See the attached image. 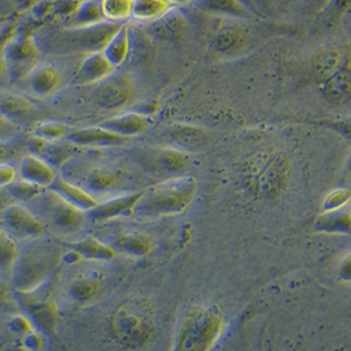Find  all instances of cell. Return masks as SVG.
Wrapping results in <instances>:
<instances>
[{"mask_svg":"<svg viewBox=\"0 0 351 351\" xmlns=\"http://www.w3.org/2000/svg\"><path fill=\"white\" fill-rule=\"evenodd\" d=\"M25 243L11 269L12 287L23 295L42 287L56 263L55 250L40 243V239Z\"/></svg>","mask_w":351,"mask_h":351,"instance_id":"cell-1","label":"cell"},{"mask_svg":"<svg viewBox=\"0 0 351 351\" xmlns=\"http://www.w3.org/2000/svg\"><path fill=\"white\" fill-rule=\"evenodd\" d=\"M193 181L167 180L141 193L132 213L143 218H157L180 212L191 199Z\"/></svg>","mask_w":351,"mask_h":351,"instance_id":"cell-2","label":"cell"},{"mask_svg":"<svg viewBox=\"0 0 351 351\" xmlns=\"http://www.w3.org/2000/svg\"><path fill=\"white\" fill-rule=\"evenodd\" d=\"M29 202L32 206L30 208L43 223L46 221L60 232H76L83 223L84 211L70 204L50 189Z\"/></svg>","mask_w":351,"mask_h":351,"instance_id":"cell-3","label":"cell"},{"mask_svg":"<svg viewBox=\"0 0 351 351\" xmlns=\"http://www.w3.org/2000/svg\"><path fill=\"white\" fill-rule=\"evenodd\" d=\"M3 56L11 79L25 80L39 64L40 51L32 36L19 35L5 44Z\"/></svg>","mask_w":351,"mask_h":351,"instance_id":"cell-4","label":"cell"},{"mask_svg":"<svg viewBox=\"0 0 351 351\" xmlns=\"http://www.w3.org/2000/svg\"><path fill=\"white\" fill-rule=\"evenodd\" d=\"M0 224L13 239L23 242L42 238L45 229L30 208L20 204L6 207L0 215Z\"/></svg>","mask_w":351,"mask_h":351,"instance_id":"cell-5","label":"cell"},{"mask_svg":"<svg viewBox=\"0 0 351 351\" xmlns=\"http://www.w3.org/2000/svg\"><path fill=\"white\" fill-rule=\"evenodd\" d=\"M105 20L104 22L80 28H71L67 32V39L78 50L88 53L102 51L121 25Z\"/></svg>","mask_w":351,"mask_h":351,"instance_id":"cell-6","label":"cell"},{"mask_svg":"<svg viewBox=\"0 0 351 351\" xmlns=\"http://www.w3.org/2000/svg\"><path fill=\"white\" fill-rule=\"evenodd\" d=\"M98 104L108 110L123 109L133 98L132 81L123 74L112 75L99 83L96 93Z\"/></svg>","mask_w":351,"mask_h":351,"instance_id":"cell-7","label":"cell"},{"mask_svg":"<svg viewBox=\"0 0 351 351\" xmlns=\"http://www.w3.org/2000/svg\"><path fill=\"white\" fill-rule=\"evenodd\" d=\"M114 328L121 340L133 344L146 342L151 335L149 322L145 317L126 307L119 310L114 319Z\"/></svg>","mask_w":351,"mask_h":351,"instance_id":"cell-8","label":"cell"},{"mask_svg":"<svg viewBox=\"0 0 351 351\" xmlns=\"http://www.w3.org/2000/svg\"><path fill=\"white\" fill-rule=\"evenodd\" d=\"M19 173L21 179L40 188H49L57 179L55 167L36 154H25L20 160Z\"/></svg>","mask_w":351,"mask_h":351,"instance_id":"cell-9","label":"cell"},{"mask_svg":"<svg viewBox=\"0 0 351 351\" xmlns=\"http://www.w3.org/2000/svg\"><path fill=\"white\" fill-rule=\"evenodd\" d=\"M114 67L102 51L88 53L74 76V82L88 86L102 82L114 73Z\"/></svg>","mask_w":351,"mask_h":351,"instance_id":"cell-10","label":"cell"},{"mask_svg":"<svg viewBox=\"0 0 351 351\" xmlns=\"http://www.w3.org/2000/svg\"><path fill=\"white\" fill-rule=\"evenodd\" d=\"M25 80L32 95L40 99L53 96L62 85L60 74L50 65L38 64Z\"/></svg>","mask_w":351,"mask_h":351,"instance_id":"cell-11","label":"cell"},{"mask_svg":"<svg viewBox=\"0 0 351 351\" xmlns=\"http://www.w3.org/2000/svg\"><path fill=\"white\" fill-rule=\"evenodd\" d=\"M26 303L27 314L34 326L49 332L55 329L58 322V309L55 302L49 296L33 297Z\"/></svg>","mask_w":351,"mask_h":351,"instance_id":"cell-12","label":"cell"},{"mask_svg":"<svg viewBox=\"0 0 351 351\" xmlns=\"http://www.w3.org/2000/svg\"><path fill=\"white\" fill-rule=\"evenodd\" d=\"M99 126L128 139L145 132L149 128L150 123L143 114L128 112L105 120Z\"/></svg>","mask_w":351,"mask_h":351,"instance_id":"cell-13","label":"cell"},{"mask_svg":"<svg viewBox=\"0 0 351 351\" xmlns=\"http://www.w3.org/2000/svg\"><path fill=\"white\" fill-rule=\"evenodd\" d=\"M65 138L71 144L86 147L117 145L127 140L99 125L69 132Z\"/></svg>","mask_w":351,"mask_h":351,"instance_id":"cell-14","label":"cell"},{"mask_svg":"<svg viewBox=\"0 0 351 351\" xmlns=\"http://www.w3.org/2000/svg\"><path fill=\"white\" fill-rule=\"evenodd\" d=\"M49 189L82 211H91L99 204L98 201L89 193L62 178H57L55 183Z\"/></svg>","mask_w":351,"mask_h":351,"instance_id":"cell-15","label":"cell"},{"mask_svg":"<svg viewBox=\"0 0 351 351\" xmlns=\"http://www.w3.org/2000/svg\"><path fill=\"white\" fill-rule=\"evenodd\" d=\"M176 5L171 0H132L131 19L140 23H152L165 16Z\"/></svg>","mask_w":351,"mask_h":351,"instance_id":"cell-16","label":"cell"},{"mask_svg":"<svg viewBox=\"0 0 351 351\" xmlns=\"http://www.w3.org/2000/svg\"><path fill=\"white\" fill-rule=\"evenodd\" d=\"M130 27L123 24L108 42L102 52L108 60L117 69L125 62L128 55H130Z\"/></svg>","mask_w":351,"mask_h":351,"instance_id":"cell-17","label":"cell"},{"mask_svg":"<svg viewBox=\"0 0 351 351\" xmlns=\"http://www.w3.org/2000/svg\"><path fill=\"white\" fill-rule=\"evenodd\" d=\"M69 19L72 24L71 28L95 25L107 20L101 9L100 3L97 0L80 2L78 8Z\"/></svg>","mask_w":351,"mask_h":351,"instance_id":"cell-18","label":"cell"},{"mask_svg":"<svg viewBox=\"0 0 351 351\" xmlns=\"http://www.w3.org/2000/svg\"><path fill=\"white\" fill-rule=\"evenodd\" d=\"M141 193L125 195L117 199L99 205L92 209L94 218L99 219H108L117 217L128 212L132 213V208L136 204Z\"/></svg>","mask_w":351,"mask_h":351,"instance_id":"cell-19","label":"cell"},{"mask_svg":"<svg viewBox=\"0 0 351 351\" xmlns=\"http://www.w3.org/2000/svg\"><path fill=\"white\" fill-rule=\"evenodd\" d=\"M341 55L335 47L324 49L317 55L314 62V71L320 79H328L339 71Z\"/></svg>","mask_w":351,"mask_h":351,"instance_id":"cell-20","label":"cell"},{"mask_svg":"<svg viewBox=\"0 0 351 351\" xmlns=\"http://www.w3.org/2000/svg\"><path fill=\"white\" fill-rule=\"evenodd\" d=\"M106 19L123 23L132 18V0H100Z\"/></svg>","mask_w":351,"mask_h":351,"instance_id":"cell-21","label":"cell"},{"mask_svg":"<svg viewBox=\"0 0 351 351\" xmlns=\"http://www.w3.org/2000/svg\"><path fill=\"white\" fill-rule=\"evenodd\" d=\"M195 6L202 12L220 14H245L239 0H193Z\"/></svg>","mask_w":351,"mask_h":351,"instance_id":"cell-22","label":"cell"},{"mask_svg":"<svg viewBox=\"0 0 351 351\" xmlns=\"http://www.w3.org/2000/svg\"><path fill=\"white\" fill-rule=\"evenodd\" d=\"M350 88V77L348 71H337L328 79L326 96L332 101H339L346 97Z\"/></svg>","mask_w":351,"mask_h":351,"instance_id":"cell-23","label":"cell"},{"mask_svg":"<svg viewBox=\"0 0 351 351\" xmlns=\"http://www.w3.org/2000/svg\"><path fill=\"white\" fill-rule=\"evenodd\" d=\"M32 104L19 94H9L0 102V112L10 119L26 116L32 110Z\"/></svg>","mask_w":351,"mask_h":351,"instance_id":"cell-24","label":"cell"},{"mask_svg":"<svg viewBox=\"0 0 351 351\" xmlns=\"http://www.w3.org/2000/svg\"><path fill=\"white\" fill-rule=\"evenodd\" d=\"M15 239L3 230H0V271H10L19 253Z\"/></svg>","mask_w":351,"mask_h":351,"instance_id":"cell-25","label":"cell"},{"mask_svg":"<svg viewBox=\"0 0 351 351\" xmlns=\"http://www.w3.org/2000/svg\"><path fill=\"white\" fill-rule=\"evenodd\" d=\"M69 133V131L65 125L52 121L40 123L34 127L32 130L34 137L46 143H56L65 138Z\"/></svg>","mask_w":351,"mask_h":351,"instance_id":"cell-26","label":"cell"},{"mask_svg":"<svg viewBox=\"0 0 351 351\" xmlns=\"http://www.w3.org/2000/svg\"><path fill=\"white\" fill-rule=\"evenodd\" d=\"M154 23H158L157 31L163 36L178 34L185 29L186 25L185 18L176 8Z\"/></svg>","mask_w":351,"mask_h":351,"instance_id":"cell-27","label":"cell"},{"mask_svg":"<svg viewBox=\"0 0 351 351\" xmlns=\"http://www.w3.org/2000/svg\"><path fill=\"white\" fill-rule=\"evenodd\" d=\"M241 38V32L232 26H226L220 29L214 38V45L216 49L226 51L238 44Z\"/></svg>","mask_w":351,"mask_h":351,"instance_id":"cell-28","label":"cell"},{"mask_svg":"<svg viewBox=\"0 0 351 351\" xmlns=\"http://www.w3.org/2000/svg\"><path fill=\"white\" fill-rule=\"evenodd\" d=\"M9 189L13 197L27 202L35 199L43 190V188L32 184L23 179H20L19 181L16 180L9 186Z\"/></svg>","mask_w":351,"mask_h":351,"instance_id":"cell-29","label":"cell"},{"mask_svg":"<svg viewBox=\"0 0 351 351\" xmlns=\"http://www.w3.org/2000/svg\"><path fill=\"white\" fill-rule=\"evenodd\" d=\"M77 251L82 256H90V258H111L113 252L109 248L99 244L96 240L86 239L80 241L77 245Z\"/></svg>","mask_w":351,"mask_h":351,"instance_id":"cell-30","label":"cell"},{"mask_svg":"<svg viewBox=\"0 0 351 351\" xmlns=\"http://www.w3.org/2000/svg\"><path fill=\"white\" fill-rule=\"evenodd\" d=\"M156 156L153 162L160 168L167 170H178L184 165L182 155L170 149H162L156 154Z\"/></svg>","mask_w":351,"mask_h":351,"instance_id":"cell-31","label":"cell"},{"mask_svg":"<svg viewBox=\"0 0 351 351\" xmlns=\"http://www.w3.org/2000/svg\"><path fill=\"white\" fill-rule=\"evenodd\" d=\"M18 133L15 121L0 112V144H6Z\"/></svg>","mask_w":351,"mask_h":351,"instance_id":"cell-32","label":"cell"},{"mask_svg":"<svg viewBox=\"0 0 351 351\" xmlns=\"http://www.w3.org/2000/svg\"><path fill=\"white\" fill-rule=\"evenodd\" d=\"M9 327L12 332L23 336L35 330V326H34L29 317L23 315L12 317L9 322Z\"/></svg>","mask_w":351,"mask_h":351,"instance_id":"cell-33","label":"cell"},{"mask_svg":"<svg viewBox=\"0 0 351 351\" xmlns=\"http://www.w3.org/2000/svg\"><path fill=\"white\" fill-rule=\"evenodd\" d=\"M94 286L90 281L79 280L73 283L71 288V293L74 299L86 300L93 294Z\"/></svg>","mask_w":351,"mask_h":351,"instance_id":"cell-34","label":"cell"},{"mask_svg":"<svg viewBox=\"0 0 351 351\" xmlns=\"http://www.w3.org/2000/svg\"><path fill=\"white\" fill-rule=\"evenodd\" d=\"M16 169L6 162H0V187H9L17 179Z\"/></svg>","mask_w":351,"mask_h":351,"instance_id":"cell-35","label":"cell"},{"mask_svg":"<svg viewBox=\"0 0 351 351\" xmlns=\"http://www.w3.org/2000/svg\"><path fill=\"white\" fill-rule=\"evenodd\" d=\"M117 179L113 175L107 173H95L90 178V184L96 188L109 187L116 183Z\"/></svg>","mask_w":351,"mask_h":351,"instance_id":"cell-36","label":"cell"},{"mask_svg":"<svg viewBox=\"0 0 351 351\" xmlns=\"http://www.w3.org/2000/svg\"><path fill=\"white\" fill-rule=\"evenodd\" d=\"M24 346L32 350H37L43 348V340L42 337L36 330H32L28 334L24 335Z\"/></svg>","mask_w":351,"mask_h":351,"instance_id":"cell-37","label":"cell"},{"mask_svg":"<svg viewBox=\"0 0 351 351\" xmlns=\"http://www.w3.org/2000/svg\"><path fill=\"white\" fill-rule=\"evenodd\" d=\"M123 245L136 253H145L149 249V244L141 239H127L123 243Z\"/></svg>","mask_w":351,"mask_h":351,"instance_id":"cell-38","label":"cell"},{"mask_svg":"<svg viewBox=\"0 0 351 351\" xmlns=\"http://www.w3.org/2000/svg\"><path fill=\"white\" fill-rule=\"evenodd\" d=\"M12 285L8 282L0 279V307L5 305L10 298Z\"/></svg>","mask_w":351,"mask_h":351,"instance_id":"cell-39","label":"cell"},{"mask_svg":"<svg viewBox=\"0 0 351 351\" xmlns=\"http://www.w3.org/2000/svg\"><path fill=\"white\" fill-rule=\"evenodd\" d=\"M10 1L18 8H29L31 9L32 6L37 3L38 0H10Z\"/></svg>","mask_w":351,"mask_h":351,"instance_id":"cell-40","label":"cell"},{"mask_svg":"<svg viewBox=\"0 0 351 351\" xmlns=\"http://www.w3.org/2000/svg\"><path fill=\"white\" fill-rule=\"evenodd\" d=\"M8 155V149L5 146V144H0V162L4 161Z\"/></svg>","mask_w":351,"mask_h":351,"instance_id":"cell-41","label":"cell"},{"mask_svg":"<svg viewBox=\"0 0 351 351\" xmlns=\"http://www.w3.org/2000/svg\"><path fill=\"white\" fill-rule=\"evenodd\" d=\"M6 71V64L5 59L2 56H0V77L3 75L4 72Z\"/></svg>","mask_w":351,"mask_h":351,"instance_id":"cell-42","label":"cell"},{"mask_svg":"<svg viewBox=\"0 0 351 351\" xmlns=\"http://www.w3.org/2000/svg\"><path fill=\"white\" fill-rule=\"evenodd\" d=\"M171 1L173 2L176 4L180 3H187L193 1V0H171Z\"/></svg>","mask_w":351,"mask_h":351,"instance_id":"cell-43","label":"cell"},{"mask_svg":"<svg viewBox=\"0 0 351 351\" xmlns=\"http://www.w3.org/2000/svg\"><path fill=\"white\" fill-rule=\"evenodd\" d=\"M2 330H3L2 324H1V322H0V335H1Z\"/></svg>","mask_w":351,"mask_h":351,"instance_id":"cell-44","label":"cell"},{"mask_svg":"<svg viewBox=\"0 0 351 351\" xmlns=\"http://www.w3.org/2000/svg\"><path fill=\"white\" fill-rule=\"evenodd\" d=\"M77 1L83 2V1H86V0H77Z\"/></svg>","mask_w":351,"mask_h":351,"instance_id":"cell-45","label":"cell"}]
</instances>
